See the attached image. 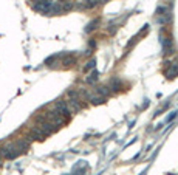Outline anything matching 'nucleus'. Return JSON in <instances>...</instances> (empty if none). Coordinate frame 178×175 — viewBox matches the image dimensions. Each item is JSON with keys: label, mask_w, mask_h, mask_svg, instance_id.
<instances>
[{"label": "nucleus", "mask_w": 178, "mask_h": 175, "mask_svg": "<svg viewBox=\"0 0 178 175\" xmlns=\"http://www.w3.org/2000/svg\"><path fill=\"white\" fill-rule=\"evenodd\" d=\"M30 136H31L33 140H37V141H40V140H45L48 135H46V133H45V132H43L40 127H37V126H36V127H33V129L30 130Z\"/></svg>", "instance_id": "f03ea898"}, {"label": "nucleus", "mask_w": 178, "mask_h": 175, "mask_svg": "<svg viewBox=\"0 0 178 175\" xmlns=\"http://www.w3.org/2000/svg\"><path fill=\"white\" fill-rule=\"evenodd\" d=\"M74 64H76V58H74V56H67V58L62 59V65H64V67H71V65H74Z\"/></svg>", "instance_id": "7ed1b4c3"}, {"label": "nucleus", "mask_w": 178, "mask_h": 175, "mask_svg": "<svg viewBox=\"0 0 178 175\" xmlns=\"http://www.w3.org/2000/svg\"><path fill=\"white\" fill-rule=\"evenodd\" d=\"M34 9L36 11H40V13H45V14H51L53 3L50 2V0H39V2L34 5Z\"/></svg>", "instance_id": "f257e3e1"}, {"label": "nucleus", "mask_w": 178, "mask_h": 175, "mask_svg": "<svg viewBox=\"0 0 178 175\" xmlns=\"http://www.w3.org/2000/svg\"><path fill=\"white\" fill-rule=\"evenodd\" d=\"M95 64H96L95 61H90V62H88V64L85 65V68H84V70H88V68H91V67H95Z\"/></svg>", "instance_id": "423d86ee"}, {"label": "nucleus", "mask_w": 178, "mask_h": 175, "mask_svg": "<svg viewBox=\"0 0 178 175\" xmlns=\"http://www.w3.org/2000/svg\"><path fill=\"white\" fill-rule=\"evenodd\" d=\"M90 101H91V104H102V102L106 101V98L101 96V95H98V96H91Z\"/></svg>", "instance_id": "20e7f679"}, {"label": "nucleus", "mask_w": 178, "mask_h": 175, "mask_svg": "<svg viewBox=\"0 0 178 175\" xmlns=\"http://www.w3.org/2000/svg\"><path fill=\"white\" fill-rule=\"evenodd\" d=\"M96 81H98V73H96V71H93V73L90 74V76L87 78V82H88V84H93V82H96Z\"/></svg>", "instance_id": "39448f33"}]
</instances>
